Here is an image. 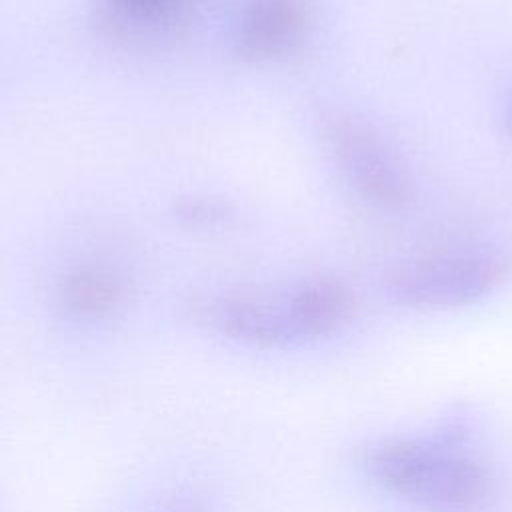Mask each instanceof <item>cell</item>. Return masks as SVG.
Listing matches in <instances>:
<instances>
[{"mask_svg": "<svg viewBox=\"0 0 512 512\" xmlns=\"http://www.w3.org/2000/svg\"><path fill=\"white\" fill-rule=\"evenodd\" d=\"M360 468L382 492L424 512H484L496 494L484 462L446 438L372 442L360 454Z\"/></svg>", "mask_w": 512, "mask_h": 512, "instance_id": "cell-1", "label": "cell"}, {"mask_svg": "<svg viewBox=\"0 0 512 512\" xmlns=\"http://www.w3.org/2000/svg\"><path fill=\"white\" fill-rule=\"evenodd\" d=\"M356 314V296L336 278H312L276 294H226L208 304L212 326L256 348H286L342 332Z\"/></svg>", "mask_w": 512, "mask_h": 512, "instance_id": "cell-2", "label": "cell"}, {"mask_svg": "<svg viewBox=\"0 0 512 512\" xmlns=\"http://www.w3.org/2000/svg\"><path fill=\"white\" fill-rule=\"evenodd\" d=\"M512 276V258L490 246H464L412 256L386 272L392 302L412 310H452L474 304Z\"/></svg>", "mask_w": 512, "mask_h": 512, "instance_id": "cell-3", "label": "cell"}, {"mask_svg": "<svg viewBox=\"0 0 512 512\" xmlns=\"http://www.w3.org/2000/svg\"><path fill=\"white\" fill-rule=\"evenodd\" d=\"M324 146L346 184L366 204L398 212L414 196L412 176L400 156L366 120L330 108L320 114Z\"/></svg>", "mask_w": 512, "mask_h": 512, "instance_id": "cell-4", "label": "cell"}, {"mask_svg": "<svg viewBox=\"0 0 512 512\" xmlns=\"http://www.w3.org/2000/svg\"><path fill=\"white\" fill-rule=\"evenodd\" d=\"M308 24L304 0H244L232 28V48L250 62L282 58L300 46Z\"/></svg>", "mask_w": 512, "mask_h": 512, "instance_id": "cell-5", "label": "cell"}, {"mask_svg": "<svg viewBox=\"0 0 512 512\" xmlns=\"http://www.w3.org/2000/svg\"><path fill=\"white\" fill-rule=\"evenodd\" d=\"M128 298L124 276L106 264L82 262L64 272L56 284L60 310L74 320H104L120 312Z\"/></svg>", "mask_w": 512, "mask_h": 512, "instance_id": "cell-6", "label": "cell"}, {"mask_svg": "<svg viewBox=\"0 0 512 512\" xmlns=\"http://www.w3.org/2000/svg\"><path fill=\"white\" fill-rule=\"evenodd\" d=\"M196 0H98V20L114 38L142 42L174 34Z\"/></svg>", "mask_w": 512, "mask_h": 512, "instance_id": "cell-7", "label": "cell"}, {"mask_svg": "<svg viewBox=\"0 0 512 512\" xmlns=\"http://www.w3.org/2000/svg\"><path fill=\"white\" fill-rule=\"evenodd\" d=\"M176 218L188 228L212 230L226 226L234 218V208L220 198L192 196L176 204Z\"/></svg>", "mask_w": 512, "mask_h": 512, "instance_id": "cell-8", "label": "cell"}, {"mask_svg": "<svg viewBox=\"0 0 512 512\" xmlns=\"http://www.w3.org/2000/svg\"><path fill=\"white\" fill-rule=\"evenodd\" d=\"M156 512H210V506L202 492L196 488H186L168 496L156 508Z\"/></svg>", "mask_w": 512, "mask_h": 512, "instance_id": "cell-9", "label": "cell"}, {"mask_svg": "<svg viewBox=\"0 0 512 512\" xmlns=\"http://www.w3.org/2000/svg\"><path fill=\"white\" fill-rule=\"evenodd\" d=\"M506 120H508V128L512 132V98L508 100V108H506Z\"/></svg>", "mask_w": 512, "mask_h": 512, "instance_id": "cell-10", "label": "cell"}]
</instances>
